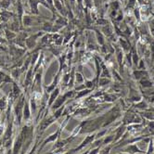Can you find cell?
Listing matches in <instances>:
<instances>
[{"instance_id":"7bdbcfd3","label":"cell","mask_w":154,"mask_h":154,"mask_svg":"<svg viewBox=\"0 0 154 154\" xmlns=\"http://www.w3.org/2000/svg\"><path fill=\"white\" fill-rule=\"evenodd\" d=\"M150 52H151V55H152V60H154V39L150 43Z\"/></svg>"},{"instance_id":"ac0fdd59","label":"cell","mask_w":154,"mask_h":154,"mask_svg":"<svg viewBox=\"0 0 154 154\" xmlns=\"http://www.w3.org/2000/svg\"><path fill=\"white\" fill-rule=\"evenodd\" d=\"M101 32H103V35H107L108 37L112 36V35H113L112 28V26H111V25H109V24L104 25V26L101 28Z\"/></svg>"},{"instance_id":"1f68e13d","label":"cell","mask_w":154,"mask_h":154,"mask_svg":"<svg viewBox=\"0 0 154 154\" xmlns=\"http://www.w3.org/2000/svg\"><path fill=\"white\" fill-rule=\"evenodd\" d=\"M52 28H53L52 23H48V21H47V23H44L42 30H43V31H45V32H52Z\"/></svg>"},{"instance_id":"ee69618b","label":"cell","mask_w":154,"mask_h":154,"mask_svg":"<svg viewBox=\"0 0 154 154\" xmlns=\"http://www.w3.org/2000/svg\"><path fill=\"white\" fill-rule=\"evenodd\" d=\"M4 122H0V137L3 135V132H4Z\"/></svg>"},{"instance_id":"4316f807","label":"cell","mask_w":154,"mask_h":154,"mask_svg":"<svg viewBox=\"0 0 154 154\" xmlns=\"http://www.w3.org/2000/svg\"><path fill=\"white\" fill-rule=\"evenodd\" d=\"M113 139H114V135H109V136H106L103 137V141H102V145H109L111 143H113Z\"/></svg>"},{"instance_id":"83f0119b","label":"cell","mask_w":154,"mask_h":154,"mask_svg":"<svg viewBox=\"0 0 154 154\" xmlns=\"http://www.w3.org/2000/svg\"><path fill=\"white\" fill-rule=\"evenodd\" d=\"M133 107L136 108V109H145L148 108V103H147L145 100H141L140 101H138L137 103H136Z\"/></svg>"},{"instance_id":"f907efd6","label":"cell","mask_w":154,"mask_h":154,"mask_svg":"<svg viewBox=\"0 0 154 154\" xmlns=\"http://www.w3.org/2000/svg\"><path fill=\"white\" fill-rule=\"evenodd\" d=\"M17 1H19V2H21V0H17Z\"/></svg>"},{"instance_id":"f546056e","label":"cell","mask_w":154,"mask_h":154,"mask_svg":"<svg viewBox=\"0 0 154 154\" xmlns=\"http://www.w3.org/2000/svg\"><path fill=\"white\" fill-rule=\"evenodd\" d=\"M111 83V80H109V78H107V77H100V79H98V82H97V85L100 86H103L105 85H108Z\"/></svg>"},{"instance_id":"7402d4cb","label":"cell","mask_w":154,"mask_h":154,"mask_svg":"<svg viewBox=\"0 0 154 154\" xmlns=\"http://www.w3.org/2000/svg\"><path fill=\"white\" fill-rule=\"evenodd\" d=\"M120 44H121V46H122V49L123 50H125V52H129L130 51L131 47H130V44L128 43L127 40L120 38Z\"/></svg>"},{"instance_id":"cb8c5ba5","label":"cell","mask_w":154,"mask_h":154,"mask_svg":"<svg viewBox=\"0 0 154 154\" xmlns=\"http://www.w3.org/2000/svg\"><path fill=\"white\" fill-rule=\"evenodd\" d=\"M92 91H93V89H89V88H85V89L80 90V91H78V94L76 95L75 100H78V98H80V97H85L86 95H88Z\"/></svg>"},{"instance_id":"30bf717a","label":"cell","mask_w":154,"mask_h":154,"mask_svg":"<svg viewBox=\"0 0 154 154\" xmlns=\"http://www.w3.org/2000/svg\"><path fill=\"white\" fill-rule=\"evenodd\" d=\"M123 151H124V152H127V153H129V154H136V153L144 154V153H145V151H143L142 149H140L137 144H131V145L126 146V147L123 149Z\"/></svg>"},{"instance_id":"7dc6e473","label":"cell","mask_w":154,"mask_h":154,"mask_svg":"<svg viewBox=\"0 0 154 154\" xmlns=\"http://www.w3.org/2000/svg\"><path fill=\"white\" fill-rule=\"evenodd\" d=\"M82 1H83V0H77V2H78L79 5H82Z\"/></svg>"},{"instance_id":"74e56055","label":"cell","mask_w":154,"mask_h":154,"mask_svg":"<svg viewBox=\"0 0 154 154\" xmlns=\"http://www.w3.org/2000/svg\"><path fill=\"white\" fill-rule=\"evenodd\" d=\"M70 76H71V73H65L62 77V81L64 83V85H68L69 84V81H70Z\"/></svg>"},{"instance_id":"8fae6325","label":"cell","mask_w":154,"mask_h":154,"mask_svg":"<svg viewBox=\"0 0 154 154\" xmlns=\"http://www.w3.org/2000/svg\"><path fill=\"white\" fill-rule=\"evenodd\" d=\"M60 87H56L51 93H50V96L48 97V109H49L52 104L54 103V101L57 100V97L60 96Z\"/></svg>"},{"instance_id":"6da1fadb","label":"cell","mask_w":154,"mask_h":154,"mask_svg":"<svg viewBox=\"0 0 154 154\" xmlns=\"http://www.w3.org/2000/svg\"><path fill=\"white\" fill-rule=\"evenodd\" d=\"M25 95L21 94L18 100L16 101L15 105H14V122L18 125H20L21 124V120H23V106H24V102H25Z\"/></svg>"},{"instance_id":"4dcf8cb0","label":"cell","mask_w":154,"mask_h":154,"mask_svg":"<svg viewBox=\"0 0 154 154\" xmlns=\"http://www.w3.org/2000/svg\"><path fill=\"white\" fill-rule=\"evenodd\" d=\"M67 23H68L67 20L63 17H60L55 20V23H56L57 25H60V26H64V25L67 24Z\"/></svg>"},{"instance_id":"d6986e66","label":"cell","mask_w":154,"mask_h":154,"mask_svg":"<svg viewBox=\"0 0 154 154\" xmlns=\"http://www.w3.org/2000/svg\"><path fill=\"white\" fill-rule=\"evenodd\" d=\"M139 114L146 118L149 121H154V112L152 111H145V112H140Z\"/></svg>"},{"instance_id":"e0dca14e","label":"cell","mask_w":154,"mask_h":154,"mask_svg":"<svg viewBox=\"0 0 154 154\" xmlns=\"http://www.w3.org/2000/svg\"><path fill=\"white\" fill-rule=\"evenodd\" d=\"M139 84L142 87H144V88H150L153 85V82L149 78V77H144V78L139 80Z\"/></svg>"},{"instance_id":"603a6c76","label":"cell","mask_w":154,"mask_h":154,"mask_svg":"<svg viewBox=\"0 0 154 154\" xmlns=\"http://www.w3.org/2000/svg\"><path fill=\"white\" fill-rule=\"evenodd\" d=\"M0 77H1V79H2L4 84H6V83H14L11 77H10L9 75H8L7 73L1 72V71H0Z\"/></svg>"},{"instance_id":"e575fe53","label":"cell","mask_w":154,"mask_h":154,"mask_svg":"<svg viewBox=\"0 0 154 154\" xmlns=\"http://www.w3.org/2000/svg\"><path fill=\"white\" fill-rule=\"evenodd\" d=\"M112 148V145H107L103 149H101V150L100 151V154H109V153H111Z\"/></svg>"},{"instance_id":"5bb4252c","label":"cell","mask_w":154,"mask_h":154,"mask_svg":"<svg viewBox=\"0 0 154 154\" xmlns=\"http://www.w3.org/2000/svg\"><path fill=\"white\" fill-rule=\"evenodd\" d=\"M38 5L39 3L37 2V0H29V7H30V10L32 14H35V15L39 14Z\"/></svg>"},{"instance_id":"ab89813d","label":"cell","mask_w":154,"mask_h":154,"mask_svg":"<svg viewBox=\"0 0 154 154\" xmlns=\"http://www.w3.org/2000/svg\"><path fill=\"white\" fill-rule=\"evenodd\" d=\"M146 97L148 98V100H149V102L153 103V102H154V91L151 92L150 94H149L148 96H146Z\"/></svg>"},{"instance_id":"f1b7e54d","label":"cell","mask_w":154,"mask_h":154,"mask_svg":"<svg viewBox=\"0 0 154 154\" xmlns=\"http://www.w3.org/2000/svg\"><path fill=\"white\" fill-rule=\"evenodd\" d=\"M11 1L12 0H0V8H3V9L8 8Z\"/></svg>"},{"instance_id":"ffe728a7","label":"cell","mask_w":154,"mask_h":154,"mask_svg":"<svg viewBox=\"0 0 154 154\" xmlns=\"http://www.w3.org/2000/svg\"><path fill=\"white\" fill-rule=\"evenodd\" d=\"M131 51H132V60H133V63L137 66L138 64V53L135 46L131 48Z\"/></svg>"},{"instance_id":"f35d334b","label":"cell","mask_w":154,"mask_h":154,"mask_svg":"<svg viewBox=\"0 0 154 154\" xmlns=\"http://www.w3.org/2000/svg\"><path fill=\"white\" fill-rule=\"evenodd\" d=\"M100 151V146H98V147H96V148H91V149L89 150L88 154H98Z\"/></svg>"},{"instance_id":"9a60e30c","label":"cell","mask_w":154,"mask_h":154,"mask_svg":"<svg viewBox=\"0 0 154 154\" xmlns=\"http://www.w3.org/2000/svg\"><path fill=\"white\" fill-rule=\"evenodd\" d=\"M133 74L137 81L144 78V77H149V72L146 70H135L133 72Z\"/></svg>"},{"instance_id":"d4e9b609","label":"cell","mask_w":154,"mask_h":154,"mask_svg":"<svg viewBox=\"0 0 154 154\" xmlns=\"http://www.w3.org/2000/svg\"><path fill=\"white\" fill-rule=\"evenodd\" d=\"M96 35H97V42L98 44H100V46H104V44H105V38H104V35L100 31H97L96 30Z\"/></svg>"},{"instance_id":"d590c367","label":"cell","mask_w":154,"mask_h":154,"mask_svg":"<svg viewBox=\"0 0 154 154\" xmlns=\"http://www.w3.org/2000/svg\"><path fill=\"white\" fill-rule=\"evenodd\" d=\"M5 34H6V36H7V39H10L11 40L12 38L16 37V35L14 34L13 32H10L9 30H5Z\"/></svg>"},{"instance_id":"7c38bea8","label":"cell","mask_w":154,"mask_h":154,"mask_svg":"<svg viewBox=\"0 0 154 154\" xmlns=\"http://www.w3.org/2000/svg\"><path fill=\"white\" fill-rule=\"evenodd\" d=\"M126 131V125H122L121 126H119L115 132H114V139H113V143H116L117 141H119L121 139V137H122V136L125 133Z\"/></svg>"},{"instance_id":"7a4b0ae2","label":"cell","mask_w":154,"mask_h":154,"mask_svg":"<svg viewBox=\"0 0 154 154\" xmlns=\"http://www.w3.org/2000/svg\"><path fill=\"white\" fill-rule=\"evenodd\" d=\"M69 119H70V115H68L67 117H66V119L63 121V123L61 124V125L58 128V130H57L56 132H55V133H53L52 135L48 136L45 140H44V141L41 143V146H40L39 151L42 150V149H44V147H45L47 144H48V143H55V142H56V141L60 138V134H61V131L63 130V128L65 127V125H67V122H68V120H69Z\"/></svg>"},{"instance_id":"ba28073f","label":"cell","mask_w":154,"mask_h":154,"mask_svg":"<svg viewBox=\"0 0 154 154\" xmlns=\"http://www.w3.org/2000/svg\"><path fill=\"white\" fill-rule=\"evenodd\" d=\"M34 76H35V74H34V67H32V66H30V68L27 71V73H26V76H25V80H24V85H23L25 90L32 84V81H34Z\"/></svg>"},{"instance_id":"d6a6232c","label":"cell","mask_w":154,"mask_h":154,"mask_svg":"<svg viewBox=\"0 0 154 154\" xmlns=\"http://www.w3.org/2000/svg\"><path fill=\"white\" fill-rule=\"evenodd\" d=\"M154 152V145H153V139L150 138L149 141V146H148V150L146 154H152Z\"/></svg>"},{"instance_id":"bcb514c9","label":"cell","mask_w":154,"mask_h":154,"mask_svg":"<svg viewBox=\"0 0 154 154\" xmlns=\"http://www.w3.org/2000/svg\"><path fill=\"white\" fill-rule=\"evenodd\" d=\"M85 4H86V7H90L91 6V0H85Z\"/></svg>"},{"instance_id":"681fc988","label":"cell","mask_w":154,"mask_h":154,"mask_svg":"<svg viewBox=\"0 0 154 154\" xmlns=\"http://www.w3.org/2000/svg\"><path fill=\"white\" fill-rule=\"evenodd\" d=\"M3 83V81H2V79H1V77H0V85H1Z\"/></svg>"},{"instance_id":"484cf974","label":"cell","mask_w":154,"mask_h":154,"mask_svg":"<svg viewBox=\"0 0 154 154\" xmlns=\"http://www.w3.org/2000/svg\"><path fill=\"white\" fill-rule=\"evenodd\" d=\"M23 23L24 26H31L32 24V18H31L29 15H23Z\"/></svg>"},{"instance_id":"60d3db41","label":"cell","mask_w":154,"mask_h":154,"mask_svg":"<svg viewBox=\"0 0 154 154\" xmlns=\"http://www.w3.org/2000/svg\"><path fill=\"white\" fill-rule=\"evenodd\" d=\"M135 17H136V19L137 20H140V17H141V15H140V10H139V8H135Z\"/></svg>"},{"instance_id":"f6af8a7d","label":"cell","mask_w":154,"mask_h":154,"mask_svg":"<svg viewBox=\"0 0 154 154\" xmlns=\"http://www.w3.org/2000/svg\"><path fill=\"white\" fill-rule=\"evenodd\" d=\"M149 28H150L151 32H153V34H154V19H152L150 20V23H149Z\"/></svg>"},{"instance_id":"816d5d0a","label":"cell","mask_w":154,"mask_h":154,"mask_svg":"<svg viewBox=\"0 0 154 154\" xmlns=\"http://www.w3.org/2000/svg\"><path fill=\"white\" fill-rule=\"evenodd\" d=\"M153 145H154V141H153Z\"/></svg>"},{"instance_id":"836d02e7","label":"cell","mask_w":154,"mask_h":154,"mask_svg":"<svg viewBox=\"0 0 154 154\" xmlns=\"http://www.w3.org/2000/svg\"><path fill=\"white\" fill-rule=\"evenodd\" d=\"M75 80H76V82L78 83V84H83L84 81H85V78L83 77V75H82L81 72H77L75 73Z\"/></svg>"},{"instance_id":"44dd1931","label":"cell","mask_w":154,"mask_h":154,"mask_svg":"<svg viewBox=\"0 0 154 154\" xmlns=\"http://www.w3.org/2000/svg\"><path fill=\"white\" fill-rule=\"evenodd\" d=\"M8 106V98L7 97H3L0 98V111H5Z\"/></svg>"},{"instance_id":"8992f818","label":"cell","mask_w":154,"mask_h":154,"mask_svg":"<svg viewBox=\"0 0 154 154\" xmlns=\"http://www.w3.org/2000/svg\"><path fill=\"white\" fill-rule=\"evenodd\" d=\"M41 35H42V32H37V34H35V35L27 37L25 40V46L28 48H34L36 45L38 37H40Z\"/></svg>"},{"instance_id":"2e32d148","label":"cell","mask_w":154,"mask_h":154,"mask_svg":"<svg viewBox=\"0 0 154 154\" xmlns=\"http://www.w3.org/2000/svg\"><path fill=\"white\" fill-rule=\"evenodd\" d=\"M116 59L119 64V67L121 69L123 65V60H124V50L122 48H116Z\"/></svg>"},{"instance_id":"5b68a950","label":"cell","mask_w":154,"mask_h":154,"mask_svg":"<svg viewBox=\"0 0 154 154\" xmlns=\"http://www.w3.org/2000/svg\"><path fill=\"white\" fill-rule=\"evenodd\" d=\"M96 133L94 132V133H92V134H89L87 137H85V138L82 141V143L81 144L78 146V147H76L75 149H72V150H73V152L74 153H76L77 151H80V150H82L84 148H85L87 145H89V144H92V143L96 140Z\"/></svg>"},{"instance_id":"8d00e7d4","label":"cell","mask_w":154,"mask_h":154,"mask_svg":"<svg viewBox=\"0 0 154 154\" xmlns=\"http://www.w3.org/2000/svg\"><path fill=\"white\" fill-rule=\"evenodd\" d=\"M111 8L112 9H114V10H117L120 8V2L118 1V0H115V1H112L111 2Z\"/></svg>"},{"instance_id":"52a82bcc","label":"cell","mask_w":154,"mask_h":154,"mask_svg":"<svg viewBox=\"0 0 154 154\" xmlns=\"http://www.w3.org/2000/svg\"><path fill=\"white\" fill-rule=\"evenodd\" d=\"M12 133H13V118L11 121H8V127L4 133L3 138H2V143L9 140V139H12Z\"/></svg>"},{"instance_id":"3957f363","label":"cell","mask_w":154,"mask_h":154,"mask_svg":"<svg viewBox=\"0 0 154 154\" xmlns=\"http://www.w3.org/2000/svg\"><path fill=\"white\" fill-rule=\"evenodd\" d=\"M75 93V91L73 90H71V91H67L65 94H63L62 96H59L57 97V100L54 101V103L52 104L51 106V109H53V111H56V109H60L61 106H63V104L68 100V98L72 97L73 96V94Z\"/></svg>"},{"instance_id":"b9f144b4","label":"cell","mask_w":154,"mask_h":154,"mask_svg":"<svg viewBox=\"0 0 154 154\" xmlns=\"http://www.w3.org/2000/svg\"><path fill=\"white\" fill-rule=\"evenodd\" d=\"M37 2L39 3V4H42L44 7H46L47 8H48V9H50V7L48 5V3H47V1L46 0H37ZM51 10V9H50Z\"/></svg>"},{"instance_id":"c3c4849f","label":"cell","mask_w":154,"mask_h":154,"mask_svg":"<svg viewBox=\"0 0 154 154\" xmlns=\"http://www.w3.org/2000/svg\"><path fill=\"white\" fill-rule=\"evenodd\" d=\"M117 154H129L127 152H121V153H117Z\"/></svg>"},{"instance_id":"277c9868","label":"cell","mask_w":154,"mask_h":154,"mask_svg":"<svg viewBox=\"0 0 154 154\" xmlns=\"http://www.w3.org/2000/svg\"><path fill=\"white\" fill-rule=\"evenodd\" d=\"M141 121L142 119L140 116H138L135 112H132L131 111H128L124 117L123 125H132V124H140Z\"/></svg>"},{"instance_id":"9c48e42d","label":"cell","mask_w":154,"mask_h":154,"mask_svg":"<svg viewBox=\"0 0 154 154\" xmlns=\"http://www.w3.org/2000/svg\"><path fill=\"white\" fill-rule=\"evenodd\" d=\"M30 98L26 97L25 102H24V106H23V119L27 122L31 119V106H30Z\"/></svg>"},{"instance_id":"4fadbf2b","label":"cell","mask_w":154,"mask_h":154,"mask_svg":"<svg viewBox=\"0 0 154 154\" xmlns=\"http://www.w3.org/2000/svg\"><path fill=\"white\" fill-rule=\"evenodd\" d=\"M12 16H14V14L12 12H10L6 9H2L1 11H0V21L6 23V21H8Z\"/></svg>"}]
</instances>
